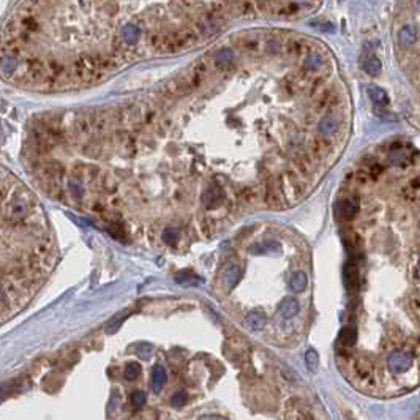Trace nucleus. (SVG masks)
Returning <instances> with one entry per match:
<instances>
[{
  "label": "nucleus",
  "instance_id": "f257e3e1",
  "mask_svg": "<svg viewBox=\"0 0 420 420\" xmlns=\"http://www.w3.org/2000/svg\"><path fill=\"white\" fill-rule=\"evenodd\" d=\"M414 364V357L406 351H393L387 357V367L393 373H404Z\"/></svg>",
  "mask_w": 420,
  "mask_h": 420
},
{
  "label": "nucleus",
  "instance_id": "f03ea898",
  "mask_svg": "<svg viewBox=\"0 0 420 420\" xmlns=\"http://www.w3.org/2000/svg\"><path fill=\"white\" fill-rule=\"evenodd\" d=\"M338 130H340V122L333 117H324L318 125V131L322 138H330L333 135H337Z\"/></svg>",
  "mask_w": 420,
  "mask_h": 420
},
{
  "label": "nucleus",
  "instance_id": "7ed1b4c3",
  "mask_svg": "<svg viewBox=\"0 0 420 420\" xmlns=\"http://www.w3.org/2000/svg\"><path fill=\"white\" fill-rule=\"evenodd\" d=\"M245 322L251 330H262L266 326V313L261 308L251 310L245 318Z\"/></svg>",
  "mask_w": 420,
  "mask_h": 420
},
{
  "label": "nucleus",
  "instance_id": "20e7f679",
  "mask_svg": "<svg viewBox=\"0 0 420 420\" xmlns=\"http://www.w3.org/2000/svg\"><path fill=\"white\" fill-rule=\"evenodd\" d=\"M343 280L347 289H355L358 283V270L354 262H346L343 269Z\"/></svg>",
  "mask_w": 420,
  "mask_h": 420
},
{
  "label": "nucleus",
  "instance_id": "39448f33",
  "mask_svg": "<svg viewBox=\"0 0 420 420\" xmlns=\"http://www.w3.org/2000/svg\"><path fill=\"white\" fill-rule=\"evenodd\" d=\"M298 310H300V305L295 298L292 297H286L283 298L280 305H278V311H280V315L284 318V319H291L294 318L297 313H298Z\"/></svg>",
  "mask_w": 420,
  "mask_h": 420
},
{
  "label": "nucleus",
  "instance_id": "423d86ee",
  "mask_svg": "<svg viewBox=\"0 0 420 420\" xmlns=\"http://www.w3.org/2000/svg\"><path fill=\"white\" fill-rule=\"evenodd\" d=\"M337 210H338V215L343 220H352L358 212V204L354 199H343L338 204Z\"/></svg>",
  "mask_w": 420,
  "mask_h": 420
},
{
  "label": "nucleus",
  "instance_id": "0eeeda50",
  "mask_svg": "<svg viewBox=\"0 0 420 420\" xmlns=\"http://www.w3.org/2000/svg\"><path fill=\"white\" fill-rule=\"evenodd\" d=\"M242 267L237 266V264H234V266H229L226 269L224 275H223V283L224 286L227 287V289H232V287L240 281V278H242Z\"/></svg>",
  "mask_w": 420,
  "mask_h": 420
},
{
  "label": "nucleus",
  "instance_id": "6e6552de",
  "mask_svg": "<svg viewBox=\"0 0 420 420\" xmlns=\"http://www.w3.org/2000/svg\"><path fill=\"white\" fill-rule=\"evenodd\" d=\"M417 41V29L414 26H404L398 32V43L401 47H409Z\"/></svg>",
  "mask_w": 420,
  "mask_h": 420
},
{
  "label": "nucleus",
  "instance_id": "1a4fd4ad",
  "mask_svg": "<svg viewBox=\"0 0 420 420\" xmlns=\"http://www.w3.org/2000/svg\"><path fill=\"white\" fill-rule=\"evenodd\" d=\"M368 97L370 100L373 101L376 106H387L389 104V95L387 92L381 89V87H376V86H370L368 87Z\"/></svg>",
  "mask_w": 420,
  "mask_h": 420
},
{
  "label": "nucleus",
  "instance_id": "9d476101",
  "mask_svg": "<svg viewBox=\"0 0 420 420\" xmlns=\"http://www.w3.org/2000/svg\"><path fill=\"white\" fill-rule=\"evenodd\" d=\"M166 382V370L161 365H157L152 371V389L155 393H160Z\"/></svg>",
  "mask_w": 420,
  "mask_h": 420
},
{
  "label": "nucleus",
  "instance_id": "9b49d317",
  "mask_svg": "<svg viewBox=\"0 0 420 420\" xmlns=\"http://www.w3.org/2000/svg\"><path fill=\"white\" fill-rule=\"evenodd\" d=\"M308 284V278H307V273L302 270H297L292 273V277L289 280V286L294 292H302Z\"/></svg>",
  "mask_w": 420,
  "mask_h": 420
},
{
  "label": "nucleus",
  "instance_id": "f8f14e48",
  "mask_svg": "<svg viewBox=\"0 0 420 420\" xmlns=\"http://www.w3.org/2000/svg\"><path fill=\"white\" fill-rule=\"evenodd\" d=\"M357 341V332L354 327H344L338 335V344L344 347H351Z\"/></svg>",
  "mask_w": 420,
  "mask_h": 420
},
{
  "label": "nucleus",
  "instance_id": "ddd939ff",
  "mask_svg": "<svg viewBox=\"0 0 420 420\" xmlns=\"http://www.w3.org/2000/svg\"><path fill=\"white\" fill-rule=\"evenodd\" d=\"M364 70H365V73L371 75V76H378L381 73V70H382V64H381V60L375 55H370L365 58V62H364Z\"/></svg>",
  "mask_w": 420,
  "mask_h": 420
},
{
  "label": "nucleus",
  "instance_id": "4468645a",
  "mask_svg": "<svg viewBox=\"0 0 420 420\" xmlns=\"http://www.w3.org/2000/svg\"><path fill=\"white\" fill-rule=\"evenodd\" d=\"M305 364H307L308 370L313 371V373L318 370V367H319V355H318V352L315 349H308L305 352Z\"/></svg>",
  "mask_w": 420,
  "mask_h": 420
},
{
  "label": "nucleus",
  "instance_id": "2eb2a0df",
  "mask_svg": "<svg viewBox=\"0 0 420 420\" xmlns=\"http://www.w3.org/2000/svg\"><path fill=\"white\" fill-rule=\"evenodd\" d=\"M139 371H141V367L139 364L136 362H130L127 367H125V379L128 381H135L139 375Z\"/></svg>",
  "mask_w": 420,
  "mask_h": 420
},
{
  "label": "nucleus",
  "instance_id": "dca6fc26",
  "mask_svg": "<svg viewBox=\"0 0 420 420\" xmlns=\"http://www.w3.org/2000/svg\"><path fill=\"white\" fill-rule=\"evenodd\" d=\"M127 318V313H120V315H117L109 324H107V327H106V332L107 333H114V332H117L118 329H120V326H122V322H124V319Z\"/></svg>",
  "mask_w": 420,
  "mask_h": 420
},
{
  "label": "nucleus",
  "instance_id": "f3484780",
  "mask_svg": "<svg viewBox=\"0 0 420 420\" xmlns=\"http://www.w3.org/2000/svg\"><path fill=\"white\" fill-rule=\"evenodd\" d=\"M177 238H178V231L175 227H167V229L163 232V240L167 245H174L177 242Z\"/></svg>",
  "mask_w": 420,
  "mask_h": 420
},
{
  "label": "nucleus",
  "instance_id": "a211bd4d",
  "mask_svg": "<svg viewBox=\"0 0 420 420\" xmlns=\"http://www.w3.org/2000/svg\"><path fill=\"white\" fill-rule=\"evenodd\" d=\"M146 395H144L142 392H135L133 395H131V403H133L135 407H142L144 404H146Z\"/></svg>",
  "mask_w": 420,
  "mask_h": 420
},
{
  "label": "nucleus",
  "instance_id": "6ab92c4d",
  "mask_svg": "<svg viewBox=\"0 0 420 420\" xmlns=\"http://www.w3.org/2000/svg\"><path fill=\"white\" fill-rule=\"evenodd\" d=\"M136 352H138V354H139L144 360H147V358L150 357V354H152V346H150V344H147V343H142V344H139V346H138Z\"/></svg>",
  "mask_w": 420,
  "mask_h": 420
},
{
  "label": "nucleus",
  "instance_id": "aec40b11",
  "mask_svg": "<svg viewBox=\"0 0 420 420\" xmlns=\"http://www.w3.org/2000/svg\"><path fill=\"white\" fill-rule=\"evenodd\" d=\"M185 403H187V395H185L184 392L175 393L174 397H172V400H171V404H172L174 407H182Z\"/></svg>",
  "mask_w": 420,
  "mask_h": 420
},
{
  "label": "nucleus",
  "instance_id": "412c9836",
  "mask_svg": "<svg viewBox=\"0 0 420 420\" xmlns=\"http://www.w3.org/2000/svg\"><path fill=\"white\" fill-rule=\"evenodd\" d=\"M418 266H420V261H418Z\"/></svg>",
  "mask_w": 420,
  "mask_h": 420
}]
</instances>
